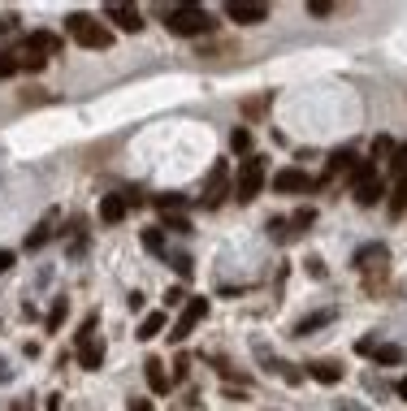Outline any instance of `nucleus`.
<instances>
[{"instance_id":"nucleus-1","label":"nucleus","mask_w":407,"mask_h":411,"mask_svg":"<svg viewBox=\"0 0 407 411\" xmlns=\"http://www.w3.org/2000/svg\"><path fill=\"white\" fill-rule=\"evenodd\" d=\"M160 18H165L169 35H182V39H200V35H213V13L200 9V5H169L160 9Z\"/></svg>"},{"instance_id":"nucleus-30","label":"nucleus","mask_w":407,"mask_h":411,"mask_svg":"<svg viewBox=\"0 0 407 411\" xmlns=\"http://www.w3.org/2000/svg\"><path fill=\"white\" fill-rule=\"evenodd\" d=\"M18 57H22V70H30V74H39V70H44V65H48V57H39V52H30V48H26V44H22V52H18Z\"/></svg>"},{"instance_id":"nucleus-25","label":"nucleus","mask_w":407,"mask_h":411,"mask_svg":"<svg viewBox=\"0 0 407 411\" xmlns=\"http://www.w3.org/2000/svg\"><path fill=\"white\" fill-rule=\"evenodd\" d=\"M65 312H70V303H65V299H53V312H48V334H57V329L65 325Z\"/></svg>"},{"instance_id":"nucleus-15","label":"nucleus","mask_w":407,"mask_h":411,"mask_svg":"<svg viewBox=\"0 0 407 411\" xmlns=\"http://www.w3.org/2000/svg\"><path fill=\"white\" fill-rule=\"evenodd\" d=\"M143 372H148V385H152V394H169V385H173V376L165 372V359H148V364H143Z\"/></svg>"},{"instance_id":"nucleus-13","label":"nucleus","mask_w":407,"mask_h":411,"mask_svg":"<svg viewBox=\"0 0 407 411\" xmlns=\"http://www.w3.org/2000/svg\"><path fill=\"white\" fill-rule=\"evenodd\" d=\"M386 260H390L386 242H368V247H360V251H355L351 265H355V269H386Z\"/></svg>"},{"instance_id":"nucleus-14","label":"nucleus","mask_w":407,"mask_h":411,"mask_svg":"<svg viewBox=\"0 0 407 411\" xmlns=\"http://www.w3.org/2000/svg\"><path fill=\"white\" fill-rule=\"evenodd\" d=\"M126 212H130L126 195H104V200H100V221H104V225H122Z\"/></svg>"},{"instance_id":"nucleus-39","label":"nucleus","mask_w":407,"mask_h":411,"mask_svg":"<svg viewBox=\"0 0 407 411\" xmlns=\"http://www.w3.org/2000/svg\"><path fill=\"white\" fill-rule=\"evenodd\" d=\"M13 269V251H5V247H0V273H9Z\"/></svg>"},{"instance_id":"nucleus-23","label":"nucleus","mask_w":407,"mask_h":411,"mask_svg":"<svg viewBox=\"0 0 407 411\" xmlns=\"http://www.w3.org/2000/svg\"><path fill=\"white\" fill-rule=\"evenodd\" d=\"M390 152H395V139H390V135H377V139H372L368 160H372V164H377V160H390Z\"/></svg>"},{"instance_id":"nucleus-27","label":"nucleus","mask_w":407,"mask_h":411,"mask_svg":"<svg viewBox=\"0 0 407 411\" xmlns=\"http://www.w3.org/2000/svg\"><path fill=\"white\" fill-rule=\"evenodd\" d=\"M312 221H316V208H299L295 217H290V234H303V229L312 225Z\"/></svg>"},{"instance_id":"nucleus-2","label":"nucleus","mask_w":407,"mask_h":411,"mask_svg":"<svg viewBox=\"0 0 407 411\" xmlns=\"http://www.w3.org/2000/svg\"><path fill=\"white\" fill-rule=\"evenodd\" d=\"M65 30L83 44V48H91V52H104V48H113V30L104 26V22H95V18H87V13H70L65 18Z\"/></svg>"},{"instance_id":"nucleus-21","label":"nucleus","mask_w":407,"mask_h":411,"mask_svg":"<svg viewBox=\"0 0 407 411\" xmlns=\"http://www.w3.org/2000/svg\"><path fill=\"white\" fill-rule=\"evenodd\" d=\"M372 359H377L381 368H395V364H403V347H395V342H381V347L372 351Z\"/></svg>"},{"instance_id":"nucleus-28","label":"nucleus","mask_w":407,"mask_h":411,"mask_svg":"<svg viewBox=\"0 0 407 411\" xmlns=\"http://www.w3.org/2000/svg\"><path fill=\"white\" fill-rule=\"evenodd\" d=\"M269 238H278V242H286L290 238V217H269Z\"/></svg>"},{"instance_id":"nucleus-12","label":"nucleus","mask_w":407,"mask_h":411,"mask_svg":"<svg viewBox=\"0 0 407 411\" xmlns=\"http://www.w3.org/2000/svg\"><path fill=\"white\" fill-rule=\"evenodd\" d=\"M78 364H83L87 372H100V364H104V342H100V338H83V342H78Z\"/></svg>"},{"instance_id":"nucleus-7","label":"nucleus","mask_w":407,"mask_h":411,"mask_svg":"<svg viewBox=\"0 0 407 411\" xmlns=\"http://www.w3.org/2000/svg\"><path fill=\"white\" fill-rule=\"evenodd\" d=\"M273 191H278V195H312L316 178H307L303 169H278V173H273Z\"/></svg>"},{"instance_id":"nucleus-33","label":"nucleus","mask_w":407,"mask_h":411,"mask_svg":"<svg viewBox=\"0 0 407 411\" xmlns=\"http://www.w3.org/2000/svg\"><path fill=\"white\" fill-rule=\"evenodd\" d=\"M160 229H169V234H191V221L187 217H165V225Z\"/></svg>"},{"instance_id":"nucleus-18","label":"nucleus","mask_w":407,"mask_h":411,"mask_svg":"<svg viewBox=\"0 0 407 411\" xmlns=\"http://www.w3.org/2000/svg\"><path fill=\"white\" fill-rule=\"evenodd\" d=\"M381 195H386V182H381V178H368L364 187H355V204H360V208H372Z\"/></svg>"},{"instance_id":"nucleus-40","label":"nucleus","mask_w":407,"mask_h":411,"mask_svg":"<svg viewBox=\"0 0 407 411\" xmlns=\"http://www.w3.org/2000/svg\"><path fill=\"white\" fill-rule=\"evenodd\" d=\"M130 411H152V403L148 399H130Z\"/></svg>"},{"instance_id":"nucleus-42","label":"nucleus","mask_w":407,"mask_h":411,"mask_svg":"<svg viewBox=\"0 0 407 411\" xmlns=\"http://www.w3.org/2000/svg\"><path fill=\"white\" fill-rule=\"evenodd\" d=\"M395 394H399V399H407V376H403V381L395 385Z\"/></svg>"},{"instance_id":"nucleus-22","label":"nucleus","mask_w":407,"mask_h":411,"mask_svg":"<svg viewBox=\"0 0 407 411\" xmlns=\"http://www.w3.org/2000/svg\"><path fill=\"white\" fill-rule=\"evenodd\" d=\"M152 204L160 208V217H178V212L187 208V200H182V195H173V191H169V195H156Z\"/></svg>"},{"instance_id":"nucleus-8","label":"nucleus","mask_w":407,"mask_h":411,"mask_svg":"<svg viewBox=\"0 0 407 411\" xmlns=\"http://www.w3.org/2000/svg\"><path fill=\"white\" fill-rule=\"evenodd\" d=\"M104 18L117 26V30H126V35H139V30H143V13H139L135 5H108Z\"/></svg>"},{"instance_id":"nucleus-34","label":"nucleus","mask_w":407,"mask_h":411,"mask_svg":"<svg viewBox=\"0 0 407 411\" xmlns=\"http://www.w3.org/2000/svg\"><path fill=\"white\" fill-rule=\"evenodd\" d=\"M169 265H173V273H178V277H191V256L178 251V256H169Z\"/></svg>"},{"instance_id":"nucleus-26","label":"nucleus","mask_w":407,"mask_h":411,"mask_svg":"<svg viewBox=\"0 0 407 411\" xmlns=\"http://www.w3.org/2000/svg\"><path fill=\"white\" fill-rule=\"evenodd\" d=\"M368 178H377V164H372V160H360V164L351 169V187H364Z\"/></svg>"},{"instance_id":"nucleus-35","label":"nucleus","mask_w":407,"mask_h":411,"mask_svg":"<svg viewBox=\"0 0 407 411\" xmlns=\"http://www.w3.org/2000/svg\"><path fill=\"white\" fill-rule=\"evenodd\" d=\"M307 13H312V18H330L334 5H330V0H307Z\"/></svg>"},{"instance_id":"nucleus-3","label":"nucleus","mask_w":407,"mask_h":411,"mask_svg":"<svg viewBox=\"0 0 407 411\" xmlns=\"http://www.w3.org/2000/svg\"><path fill=\"white\" fill-rule=\"evenodd\" d=\"M265 178H269V173H265V160H260V156H247V160L238 164L234 182H230V195H234L238 204H252L256 195L265 191Z\"/></svg>"},{"instance_id":"nucleus-6","label":"nucleus","mask_w":407,"mask_h":411,"mask_svg":"<svg viewBox=\"0 0 407 411\" xmlns=\"http://www.w3.org/2000/svg\"><path fill=\"white\" fill-rule=\"evenodd\" d=\"M225 18L238 26H260V22H269V5H260V0H230Z\"/></svg>"},{"instance_id":"nucleus-31","label":"nucleus","mask_w":407,"mask_h":411,"mask_svg":"<svg viewBox=\"0 0 407 411\" xmlns=\"http://www.w3.org/2000/svg\"><path fill=\"white\" fill-rule=\"evenodd\" d=\"M18 70H22L18 52H0V78H9V74H18Z\"/></svg>"},{"instance_id":"nucleus-20","label":"nucleus","mask_w":407,"mask_h":411,"mask_svg":"<svg viewBox=\"0 0 407 411\" xmlns=\"http://www.w3.org/2000/svg\"><path fill=\"white\" fill-rule=\"evenodd\" d=\"M143 247H148L152 256H165V260H169V247H165V229H160V225L143 229Z\"/></svg>"},{"instance_id":"nucleus-16","label":"nucleus","mask_w":407,"mask_h":411,"mask_svg":"<svg viewBox=\"0 0 407 411\" xmlns=\"http://www.w3.org/2000/svg\"><path fill=\"white\" fill-rule=\"evenodd\" d=\"M334 321H338V307H321V312H312V316H303V321L295 325V334H299V338H307V334H316V329L334 325Z\"/></svg>"},{"instance_id":"nucleus-10","label":"nucleus","mask_w":407,"mask_h":411,"mask_svg":"<svg viewBox=\"0 0 407 411\" xmlns=\"http://www.w3.org/2000/svg\"><path fill=\"white\" fill-rule=\"evenodd\" d=\"M57 217H61L57 208H48V212H44V221H39V225L26 234V251H39V247H44L48 238H53V234H57Z\"/></svg>"},{"instance_id":"nucleus-17","label":"nucleus","mask_w":407,"mask_h":411,"mask_svg":"<svg viewBox=\"0 0 407 411\" xmlns=\"http://www.w3.org/2000/svg\"><path fill=\"white\" fill-rule=\"evenodd\" d=\"M165 325H169V316H165V312H152V316H143V321H139L135 338H139V342H152V338H160V334H165Z\"/></svg>"},{"instance_id":"nucleus-32","label":"nucleus","mask_w":407,"mask_h":411,"mask_svg":"<svg viewBox=\"0 0 407 411\" xmlns=\"http://www.w3.org/2000/svg\"><path fill=\"white\" fill-rule=\"evenodd\" d=\"M269 100H273V95H256V100H247V104H243V113H247V117H265Z\"/></svg>"},{"instance_id":"nucleus-9","label":"nucleus","mask_w":407,"mask_h":411,"mask_svg":"<svg viewBox=\"0 0 407 411\" xmlns=\"http://www.w3.org/2000/svg\"><path fill=\"white\" fill-rule=\"evenodd\" d=\"M343 364H338V359H312V364H307V376H312V381H321V385H338L343 381Z\"/></svg>"},{"instance_id":"nucleus-36","label":"nucleus","mask_w":407,"mask_h":411,"mask_svg":"<svg viewBox=\"0 0 407 411\" xmlns=\"http://www.w3.org/2000/svg\"><path fill=\"white\" fill-rule=\"evenodd\" d=\"M187 376H191V359L178 355V359H173V381H187Z\"/></svg>"},{"instance_id":"nucleus-24","label":"nucleus","mask_w":407,"mask_h":411,"mask_svg":"<svg viewBox=\"0 0 407 411\" xmlns=\"http://www.w3.org/2000/svg\"><path fill=\"white\" fill-rule=\"evenodd\" d=\"M390 173L407 178V143H395V152H390Z\"/></svg>"},{"instance_id":"nucleus-5","label":"nucleus","mask_w":407,"mask_h":411,"mask_svg":"<svg viewBox=\"0 0 407 411\" xmlns=\"http://www.w3.org/2000/svg\"><path fill=\"white\" fill-rule=\"evenodd\" d=\"M204 316H208V299H204V294H200V299H187L182 312H178V321H173V329H169V342H187Z\"/></svg>"},{"instance_id":"nucleus-11","label":"nucleus","mask_w":407,"mask_h":411,"mask_svg":"<svg viewBox=\"0 0 407 411\" xmlns=\"http://www.w3.org/2000/svg\"><path fill=\"white\" fill-rule=\"evenodd\" d=\"M26 48H30V52H39V57H61L65 52V39L53 35V30H35V35L26 39Z\"/></svg>"},{"instance_id":"nucleus-4","label":"nucleus","mask_w":407,"mask_h":411,"mask_svg":"<svg viewBox=\"0 0 407 411\" xmlns=\"http://www.w3.org/2000/svg\"><path fill=\"white\" fill-rule=\"evenodd\" d=\"M230 182H234L230 164L217 160L213 169H208V182H204V195H200V208H204V212H217V208L225 204V195H230Z\"/></svg>"},{"instance_id":"nucleus-37","label":"nucleus","mask_w":407,"mask_h":411,"mask_svg":"<svg viewBox=\"0 0 407 411\" xmlns=\"http://www.w3.org/2000/svg\"><path fill=\"white\" fill-rule=\"evenodd\" d=\"M377 347H381V342H377V334H368V338H360V342H355V351H360V355H372Z\"/></svg>"},{"instance_id":"nucleus-19","label":"nucleus","mask_w":407,"mask_h":411,"mask_svg":"<svg viewBox=\"0 0 407 411\" xmlns=\"http://www.w3.org/2000/svg\"><path fill=\"white\" fill-rule=\"evenodd\" d=\"M386 212H390V217H407V178H399V182H395V191H390V200H386Z\"/></svg>"},{"instance_id":"nucleus-38","label":"nucleus","mask_w":407,"mask_h":411,"mask_svg":"<svg viewBox=\"0 0 407 411\" xmlns=\"http://www.w3.org/2000/svg\"><path fill=\"white\" fill-rule=\"evenodd\" d=\"M187 299V294H182V286H173V290H165V307H178V303H182Z\"/></svg>"},{"instance_id":"nucleus-29","label":"nucleus","mask_w":407,"mask_h":411,"mask_svg":"<svg viewBox=\"0 0 407 411\" xmlns=\"http://www.w3.org/2000/svg\"><path fill=\"white\" fill-rule=\"evenodd\" d=\"M230 147H234V152H252V130L247 126H234L230 130Z\"/></svg>"},{"instance_id":"nucleus-41","label":"nucleus","mask_w":407,"mask_h":411,"mask_svg":"<svg viewBox=\"0 0 407 411\" xmlns=\"http://www.w3.org/2000/svg\"><path fill=\"white\" fill-rule=\"evenodd\" d=\"M334 411H368V407H355V403H347V399H343V403H334Z\"/></svg>"}]
</instances>
